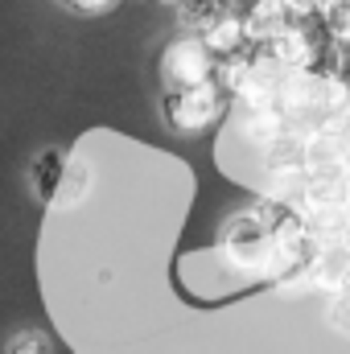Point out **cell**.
Returning a JSON list of instances; mask_svg holds the SVG:
<instances>
[{
    "mask_svg": "<svg viewBox=\"0 0 350 354\" xmlns=\"http://www.w3.org/2000/svg\"><path fill=\"white\" fill-rule=\"evenodd\" d=\"M181 4V25L185 29H206L214 17H223V12H231L235 8V0H177Z\"/></svg>",
    "mask_w": 350,
    "mask_h": 354,
    "instance_id": "5",
    "label": "cell"
},
{
    "mask_svg": "<svg viewBox=\"0 0 350 354\" xmlns=\"http://www.w3.org/2000/svg\"><path fill=\"white\" fill-rule=\"evenodd\" d=\"M334 33H350V0H334L330 8H326V17H322Z\"/></svg>",
    "mask_w": 350,
    "mask_h": 354,
    "instance_id": "7",
    "label": "cell"
},
{
    "mask_svg": "<svg viewBox=\"0 0 350 354\" xmlns=\"http://www.w3.org/2000/svg\"><path fill=\"white\" fill-rule=\"evenodd\" d=\"M223 71L219 54L202 41V33H190V37H174L161 54V79L165 87H202V83H214Z\"/></svg>",
    "mask_w": 350,
    "mask_h": 354,
    "instance_id": "2",
    "label": "cell"
},
{
    "mask_svg": "<svg viewBox=\"0 0 350 354\" xmlns=\"http://www.w3.org/2000/svg\"><path fill=\"white\" fill-rule=\"evenodd\" d=\"M153 4H177V0H153Z\"/></svg>",
    "mask_w": 350,
    "mask_h": 354,
    "instance_id": "9",
    "label": "cell"
},
{
    "mask_svg": "<svg viewBox=\"0 0 350 354\" xmlns=\"http://www.w3.org/2000/svg\"><path fill=\"white\" fill-rule=\"evenodd\" d=\"M227 95L231 91L223 87V79L214 83H202V87H165V99H161V115L165 124L181 132V136H198L206 128H214L227 111Z\"/></svg>",
    "mask_w": 350,
    "mask_h": 354,
    "instance_id": "1",
    "label": "cell"
},
{
    "mask_svg": "<svg viewBox=\"0 0 350 354\" xmlns=\"http://www.w3.org/2000/svg\"><path fill=\"white\" fill-rule=\"evenodd\" d=\"M54 4H62L66 12H79V17H99V12L116 8L120 0H54Z\"/></svg>",
    "mask_w": 350,
    "mask_h": 354,
    "instance_id": "6",
    "label": "cell"
},
{
    "mask_svg": "<svg viewBox=\"0 0 350 354\" xmlns=\"http://www.w3.org/2000/svg\"><path fill=\"white\" fill-rule=\"evenodd\" d=\"M198 33H202V41L219 54V62H227V58H235V54H243V50L256 46V41H252V29H248V21H243L239 8L214 17V21H210L206 29H198Z\"/></svg>",
    "mask_w": 350,
    "mask_h": 354,
    "instance_id": "3",
    "label": "cell"
},
{
    "mask_svg": "<svg viewBox=\"0 0 350 354\" xmlns=\"http://www.w3.org/2000/svg\"><path fill=\"white\" fill-rule=\"evenodd\" d=\"M54 342L46 338V334H12L8 342H4V351H50Z\"/></svg>",
    "mask_w": 350,
    "mask_h": 354,
    "instance_id": "8",
    "label": "cell"
},
{
    "mask_svg": "<svg viewBox=\"0 0 350 354\" xmlns=\"http://www.w3.org/2000/svg\"><path fill=\"white\" fill-rule=\"evenodd\" d=\"M66 169H71V161H66L62 149H42V153L29 161V189H33V198H37L42 206L58 202V194H62V185H66Z\"/></svg>",
    "mask_w": 350,
    "mask_h": 354,
    "instance_id": "4",
    "label": "cell"
}]
</instances>
